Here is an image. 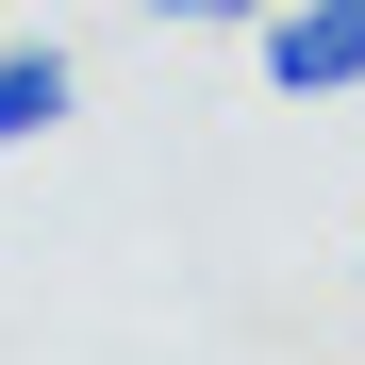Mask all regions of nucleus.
<instances>
[{"mask_svg": "<svg viewBox=\"0 0 365 365\" xmlns=\"http://www.w3.org/2000/svg\"><path fill=\"white\" fill-rule=\"evenodd\" d=\"M266 83L282 100H349L365 83V0H266Z\"/></svg>", "mask_w": 365, "mask_h": 365, "instance_id": "obj_1", "label": "nucleus"}, {"mask_svg": "<svg viewBox=\"0 0 365 365\" xmlns=\"http://www.w3.org/2000/svg\"><path fill=\"white\" fill-rule=\"evenodd\" d=\"M67 50H17V34H0V150H34V133H67Z\"/></svg>", "mask_w": 365, "mask_h": 365, "instance_id": "obj_2", "label": "nucleus"}, {"mask_svg": "<svg viewBox=\"0 0 365 365\" xmlns=\"http://www.w3.org/2000/svg\"><path fill=\"white\" fill-rule=\"evenodd\" d=\"M182 34H266V0H166Z\"/></svg>", "mask_w": 365, "mask_h": 365, "instance_id": "obj_3", "label": "nucleus"}]
</instances>
